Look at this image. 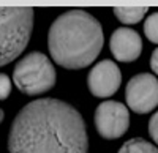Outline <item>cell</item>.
<instances>
[{
  "label": "cell",
  "instance_id": "1",
  "mask_svg": "<svg viewBox=\"0 0 158 153\" xmlns=\"http://www.w3.org/2000/svg\"><path fill=\"white\" fill-rule=\"evenodd\" d=\"M89 136L82 115L56 98L25 104L8 133V153H87Z\"/></svg>",
  "mask_w": 158,
  "mask_h": 153
},
{
  "label": "cell",
  "instance_id": "2",
  "mask_svg": "<svg viewBox=\"0 0 158 153\" xmlns=\"http://www.w3.org/2000/svg\"><path fill=\"white\" fill-rule=\"evenodd\" d=\"M104 43L100 21L90 13L73 8L51 24L48 49L57 65L81 70L95 62Z\"/></svg>",
  "mask_w": 158,
  "mask_h": 153
},
{
  "label": "cell",
  "instance_id": "3",
  "mask_svg": "<svg viewBox=\"0 0 158 153\" xmlns=\"http://www.w3.org/2000/svg\"><path fill=\"white\" fill-rule=\"evenodd\" d=\"M32 29L33 10L30 6H0V66L22 54Z\"/></svg>",
  "mask_w": 158,
  "mask_h": 153
},
{
  "label": "cell",
  "instance_id": "4",
  "mask_svg": "<svg viewBox=\"0 0 158 153\" xmlns=\"http://www.w3.org/2000/svg\"><path fill=\"white\" fill-rule=\"evenodd\" d=\"M13 81L25 95H41L56 85V70L44 54L30 52L16 63Z\"/></svg>",
  "mask_w": 158,
  "mask_h": 153
},
{
  "label": "cell",
  "instance_id": "5",
  "mask_svg": "<svg viewBox=\"0 0 158 153\" xmlns=\"http://www.w3.org/2000/svg\"><path fill=\"white\" fill-rule=\"evenodd\" d=\"M95 128L103 139L114 141L122 137L130 126V111L118 101H103L95 109Z\"/></svg>",
  "mask_w": 158,
  "mask_h": 153
},
{
  "label": "cell",
  "instance_id": "6",
  "mask_svg": "<svg viewBox=\"0 0 158 153\" xmlns=\"http://www.w3.org/2000/svg\"><path fill=\"white\" fill-rule=\"evenodd\" d=\"M125 99L133 112L149 114L158 106V79L149 73L133 76L127 84Z\"/></svg>",
  "mask_w": 158,
  "mask_h": 153
},
{
  "label": "cell",
  "instance_id": "7",
  "mask_svg": "<svg viewBox=\"0 0 158 153\" xmlns=\"http://www.w3.org/2000/svg\"><path fill=\"white\" fill-rule=\"evenodd\" d=\"M122 84V73L112 60H101L90 70L87 85L90 93L97 98L112 96Z\"/></svg>",
  "mask_w": 158,
  "mask_h": 153
},
{
  "label": "cell",
  "instance_id": "8",
  "mask_svg": "<svg viewBox=\"0 0 158 153\" xmlns=\"http://www.w3.org/2000/svg\"><path fill=\"white\" fill-rule=\"evenodd\" d=\"M109 49L115 60L123 62V63L135 62L139 58L142 52L141 35L133 29L120 27L112 32L111 40H109Z\"/></svg>",
  "mask_w": 158,
  "mask_h": 153
},
{
  "label": "cell",
  "instance_id": "9",
  "mask_svg": "<svg viewBox=\"0 0 158 153\" xmlns=\"http://www.w3.org/2000/svg\"><path fill=\"white\" fill-rule=\"evenodd\" d=\"M147 6H115L112 11L115 18L123 24H138L147 13Z\"/></svg>",
  "mask_w": 158,
  "mask_h": 153
},
{
  "label": "cell",
  "instance_id": "10",
  "mask_svg": "<svg viewBox=\"0 0 158 153\" xmlns=\"http://www.w3.org/2000/svg\"><path fill=\"white\" fill-rule=\"evenodd\" d=\"M117 153H158V147L142 137H133L123 142Z\"/></svg>",
  "mask_w": 158,
  "mask_h": 153
},
{
  "label": "cell",
  "instance_id": "11",
  "mask_svg": "<svg viewBox=\"0 0 158 153\" xmlns=\"http://www.w3.org/2000/svg\"><path fill=\"white\" fill-rule=\"evenodd\" d=\"M144 33H146V38L150 43L158 44V11L152 13L150 16L146 18V22H144Z\"/></svg>",
  "mask_w": 158,
  "mask_h": 153
},
{
  "label": "cell",
  "instance_id": "12",
  "mask_svg": "<svg viewBox=\"0 0 158 153\" xmlns=\"http://www.w3.org/2000/svg\"><path fill=\"white\" fill-rule=\"evenodd\" d=\"M11 92V81L5 73H0V101L6 99Z\"/></svg>",
  "mask_w": 158,
  "mask_h": 153
},
{
  "label": "cell",
  "instance_id": "13",
  "mask_svg": "<svg viewBox=\"0 0 158 153\" xmlns=\"http://www.w3.org/2000/svg\"><path fill=\"white\" fill-rule=\"evenodd\" d=\"M149 136L152 137V141L158 145V111L149 120Z\"/></svg>",
  "mask_w": 158,
  "mask_h": 153
},
{
  "label": "cell",
  "instance_id": "14",
  "mask_svg": "<svg viewBox=\"0 0 158 153\" xmlns=\"http://www.w3.org/2000/svg\"><path fill=\"white\" fill-rule=\"evenodd\" d=\"M150 68H152V71L158 76V47L152 52V57H150Z\"/></svg>",
  "mask_w": 158,
  "mask_h": 153
},
{
  "label": "cell",
  "instance_id": "15",
  "mask_svg": "<svg viewBox=\"0 0 158 153\" xmlns=\"http://www.w3.org/2000/svg\"><path fill=\"white\" fill-rule=\"evenodd\" d=\"M2 120H3V111L0 109V123H2Z\"/></svg>",
  "mask_w": 158,
  "mask_h": 153
}]
</instances>
